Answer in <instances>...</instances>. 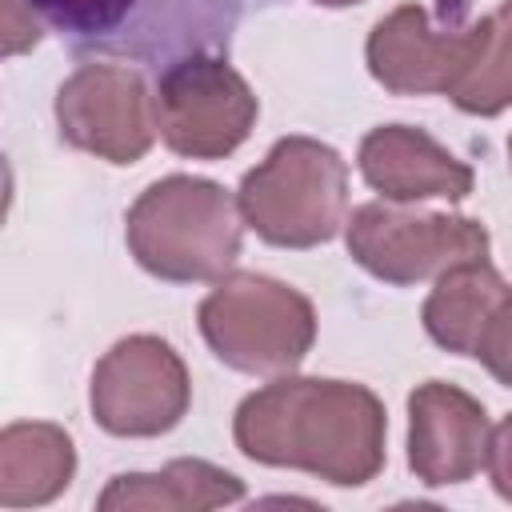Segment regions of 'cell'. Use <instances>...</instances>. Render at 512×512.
I'll list each match as a JSON object with an SVG mask.
<instances>
[{
    "label": "cell",
    "instance_id": "obj_1",
    "mask_svg": "<svg viewBox=\"0 0 512 512\" xmlns=\"http://www.w3.org/2000/svg\"><path fill=\"white\" fill-rule=\"evenodd\" d=\"M236 444L272 468H304L328 484H368L384 464V408L348 380L284 376L236 412Z\"/></svg>",
    "mask_w": 512,
    "mask_h": 512
},
{
    "label": "cell",
    "instance_id": "obj_2",
    "mask_svg": "<svg viewBox=\"0 0 512 512\" xmlns=\"http://www.w3.org/2000/svg\"><path fill=\"white\" fill-rule=\"evenodd\" d=\"M240 204L212 180H156L128 208V248L160 280H216L240 252Z\"/></svg>",
    "mask_w": 512,
    "mask_h": 512
},
{
    "label": "cell",
    "instance_id": "obj_3",
    "mask_svg": "<svg viewBox=\"0 0 512 512\" xmlns=\"http://www.w3.org/2000/svg\"><path fill=\"white\" fill-rule=\"evenodd\" d=\"M240 216L280 248L328 240L348 208V164L320 140L288 136L240 184Z\"/></svg>",
    "mask_w": 512,
    "mask_h": 512
},
{
    "label": "cell",
    "instance_id": "obj_4",
    "mask_svg": "<svg viewBox=\"0 0 512 512\" xmlns=\"http://www.w3.org/2000/svg\"><path fill=\"white\" fill-rule=\"evenodd\" d=\"M200 332L228 368L272 376L304 360L316 340V312L296 288L240 272L204 296Z\"/></svg>",
    "mask_w": 512,
    "mask_h": 512
},
{
    "label": "cell",
    "instance_id": "obj_5",
    "mask_svg": "<svg viewBox=\"0 0 512 512\" xmlns=\"http://www.w3.org/2000/svg\"><path fill=\"white\" fill-rule=\"evenodd\" d=\"M352 260L388 284H416L488 252V232L464 216H412L388 204H360L348 220Z\"/></svg>",
    "mask_w": 512,
    "mask_h": 512
},
{
    "label": "cell",
    "instance_id": "obj_6",
    "mask_svg": "<svg viewBox=\"0 0 512 512\" xmlns=\"http://www.w3.org/2000/svg\"><path fill=\"white\" fill-rule=\"evenodd\" d=\"M160 136L172 152L192 160L228 156L256 124V96L224 60L192 56L172 64L156 88Z\"/></svg>",
    "mask_w": 512,
    "mask_h": 512
},
{
    "label": "cell",
    "instance_id": "obj_7",
    "mask_svg": "<svg viewBox=\"0 0 512 512\" xmlns=\"http://www.w3.org/2000/svg\"><path fill=\"white\" fill-rule=\"evenodd\" d=\"M188 368L160 336H128L92 372V416L112 436H160L188 412Z\"/></svg>",
    "mask_w": 512,
    "mask_h": 512
},
{
    "label": "cell",
    "instance_id": "obj_8",
    "mask_svg": "<svg viewBox=\"0 0 512 512\" xmlns=\"http://www.w3.org/2000/svg\"><path fill=\"white\" fill-rule=\"evenodd\" d=\"M56 124L68 144L112 164L140 160L160 128L144 80L120 64L76 68L56 92Z\"/></svg>",
    "mask_w": 512,
    "mask_h": 512
},
{
    "label": "cell",
    "instance_id": "obj_9",
    "mask_svg": "<svg viewBox=\"0 0 512 512\" xmlns=\"http://www.w3.org/2000/svg\"><path fill=\"white\" fill-rule=\"evenodd\" d=\"M408 464L424 484H460L488 456V416L468 392L428 380L408 400Z\"/></svg>",
    "mask_w": 512,
    "mask_h": 512
},
{
    "label": "cell",
    "instance_id": "obj_10",
    "mask_svg": "<svg viewBox=\"0 0 512 512\" xmlns=\"http://www.w3.org/2000/svg\"><path fill=\"white\" fill-rule=\"evenodd\" d=\"M472 44V28H432L428 12L416 4H400L388 12L368 36V68L372 76L400 92H448Z\"/></svg>",
    "mask_w": 512,
    "mask_h": 512
},
{
    "label": "cell",
    "instance_id": "obj_11",
    "mask_svg": "<svg viewBox=\"0 0 512 512\" xmlns=\"http://www.w3.org/2000/svg\"><path fill=\"white\" fill-rule=\"evenodd\" d=\"M360 172L384 200L396 204L428 196L460 200L472 192V168L440 148L428 132L408 124L372 128L360 144Z\"/></svg>",
    "mask_w": 512,
    "mask_h": 512
},
{
    "label": "cell",
    "instance_id": "obj_12",
    "mask_svg": "<svg viewBox=\"0 0 512 512\" xmlns=\"http://www.w3.org/2000/svg\"><path fill=\"white\" fill-rule=\"evenodd\" d=\"M76 452L64 428L24 420L0 432V504L32 508L60 496L72 480Z\"/></svg>",
    "mask_w": 512,
    "mask_h": 512
},
{
    "label": "cell",
    "instance_id": "obj_13",
    "mask_svg": "<svg viewBox=\"0 0 512 512\" xmlns=\"http://www.w3.org/2000/svg\"><path fill=\"white\" fill-rule=\"evenodd\" d=\"M244 496V484L208 464V460H172L160 472H128L116 476L100 492V508H160V512H200V508H220Z\"/></svg>",
    "mask_w": 512,
    "mask_h": 512
},
{
    "label": "cell",
    "instance_id": "obj_14",
    "mask_svg": "<svg viewBox=\"0 0 512 512\" xmlns=\"http://www.w3.org/2000/svg\"><path fill=\"white\" fill-rule=\"evenodd\" d=\"M508 292L512 288L500 280V272L488 264V256L464 260V264L440 272L432 296L424 300V328L440 348L472 356L488 316L496 312V304Z\"/></svg>",
    "mask_w": 512,
    "mask_h": 512
},
{
    "label": "cell",
    "instance_id": "obj_15",
    "mask_svg": "<svg viewBox=\"0 0 512 512\" xmlns=\"http://www.w3.org/2000/svg\"><path fill=\"white\" fill-rule=\"evenodd\" d=\"M448 96L476 116H496L512 104V0L472 24V44Z\"/></svg>",
    "mask_w": 512,
    "mask_h": 512
},
{
    "label": "cell",
    "instance_id": "obj_16",
    "mask_svg": "<svg viewBox=\"0 0 512 512\" xmlns=\"http://www.w3.org/2000/svg\"><path fill=\"white\" fill-rule=\"evenodd\" d=\"M132 0H32V12L68 28V32H104L112 28Z\"/></svg>",
    "mask_w": 512,
    "mask_h": 512
},
{
    "label": "cell",
    "instance_id": "obj_17",
    "mask_svg": "<svg viewBox=\"0 0 512 512\" xmlns=\"http://www.w3.org/2000/svg\"><path fill=\"white\" fill-rule=\"evenodd\" d=\"M500 384L512 388V292L496 304V312L488 316L480 340H476V352H472Z\"/></svg>",
    "mask_w": 512,
    "mask_h": 512
},
{
    "label": "cell",
    "instance_id": "obj_18",
    "mask_svg": "<svg viewBox=\"0 0 512 512\" xmlns=\"http://www.w3.org/2000/svg\"><path fill=\"white\" fill-rule=\"evenodd\" d=\"M40 40V16L32 12V0H4V52L16 56Z\"/></svg>",
    "mask_w": 512,
    "mask_h": 512
},
{
    "label": "cell",
    "instance_id": "obj_19",
    "mask_svg": "<svg viewBox=\"0 0 512 512\" xmlns=\"http://www.w3.org/2000/svg\"><path fill=\"white\" fill-rule=\"evenodd\" d=\"M484 464H488V476H492L496 492H500L504 500H512V416H504V420L492 428Z\"/></svg>",
    "mask_w": 512,
    "mask_h": 512
},
{
    "label": "cell",
    "instance_id": "obj_20",
    "mask_svg": "<svg viewBox=\"0 0 512 512\" xmlns=\"http://www.w3.org/2000/svg\"><path fill=\"white\" fill-rule=\"evenodd\" d=\"M316 4H328V8H344V4H360V0H316Z\"/></svg>",
    "mask_w": 512,
    "mask_h": 512
},
{
    "label": "cell",
    "instance_id": "obj_21",
    "mask_svg": "<svg viewBox=\"0 0 512 512\" xmlns=\"http://www.w3.org/2000/svg\"><path fill=\"white\" fill-rule=\"evenodd\" d=\"M508 160H512V136H508Z\"/></svg>",
    "mask_w": 512,
    "mask_h": 512
}]
</instances>
